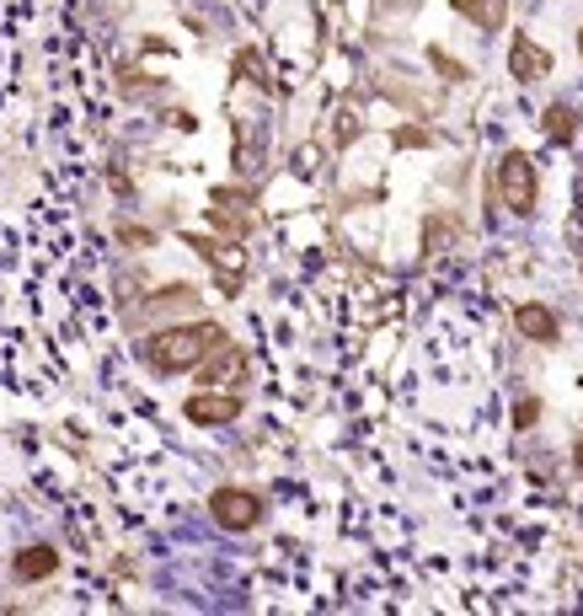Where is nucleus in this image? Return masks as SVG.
<instances>
[{
	"mask_svg": "<svg viewBox=\"0 0 583 616\" xmlns=\"http://www.w3.org/2000/svg\"><path fill=\"white\" fill-rule=\"evenodd\" d=\"M231 333L220 322H177V327H161L140 344V355L155 375H177V370H198Z\"/></svg>",
	"mask_w": 583,
	"mask_h": 616,
	"instance_id": "obj_1",
	"label": "nucleus"
},
{
	"mask_svg": "<svg viewBox=\"0 0 583 616\" xmlns=\"http://www.w3.org/2000/svg\"><path fill=\"white\" fill-rule=\"evenodd\" d=\"M498 199L509 205V214H535L540 205V172L525 151H503L498 161Z\"/></svg>",
	"mask_w": 583,
	"mask_h": 616,
	"instance_id": "obj_2",
	"label": "nucleus"
},
{
	"mask_svg": "<svg viewBox=\"0 0 583 616\" xmlns=\"http://www.w3.org/2000/svg\"><path fill=\"white\" fill-rule=\"evenodd\" d=\"M209 514H214V525L220 531H231V536H242V531H257L263 525V493H252V488H214L209 493Z\"/></svg>",
	"mask_w": 583,
	"mask_h": 616,
	"instance_id": "obj_3",
	"label": "nucleus"
},
{
	"mask_svg": "<svg viewBox=\"0 0 583 616\" xmlns=\"http://www.w3.org/2000/svg\"><path fill=\"white\" fill-rule=\"evenodd\" d=\"M183 418H188V423H198V429L236 423V418H242V397H231V392H194V397L183 403Z\"/></svg>",
	"mask_w": 583,
	"mask_h": 616,
	"instance_id": "obj_4",
	"label": "nucleus"
},
{
	"mask_svg": "<svg viewBox=\"0 0 583 616\" xmlns=\"http://www.w3.org/2000/svg\"><path fill=\"white\" fill-rule=\"evenodd\" d=\"M509 75L525 81V86H530V81H546V75H551V49H540L530 33H520V38L509 44Z\"/></svg>",
	"mask_w": 583,
	"mask_h": 616,
	"instance_id": "obj_5",
	"label": "nucleus"
},
{
	"mask_svg": "<svg viewBox=\"0 0 583 616\" xmlns=\"http://www.w3.org/2000/svg\"><path fill=\"white\" fill-rule=\"evenodd\" d=\"M198 381H203V386H231V381H246V349L225 338L209 360L198 364Z\"/></svg>",
	"mask_w": 583,
	"mask_h": 616,
	"instance_id": "obj_6",
	"label": "nucleus"
},
{
	"mask_svg": "<svg viewBox=\"0 0 583 616\" xmlns=\"http://www.w3.org/2000/svg\"><path fill=\"white\" fill-rule=\"evenodd\" d=\"M514 327H520V338H530V344H540V349H551V344L562 338V322H557V311L540 306V301L514 306Z\"/></svg>",
	"mask_w": 583,
	"mask_h": 616,
	"instance_id": "obj_7",
	"label": "nucleus"
},
{
	"mask_svg": "<svg viewBox=\"0 0 583 616\" xmlns=\"http://www.w3.org/2000/svg\"><path fill=\"white\" fill-rule=\"evenodd\" d=\"M242 205H252V194H236V188H214L209 225H214V231H231V236H252V214H242Z\"/></svg>",
	"mask_w": 583,
	"mask_h": 616,
	"instance_id": "obj_8",
	"label": "nucleus"
},
{
	"mask_svg": "<svg viewBox=\"0 0 583 616\" xmlns=\"http://www.w3.org/2000/svg\"><path fill=\"white\" fill-rule=\"evenodd\" d=\"M54 568H59V553H54V547H44V542H38V547H22V553L11 558V573H16L22 584H38V579H49Z\"/></svg>",
	"mask_w": 583,
	"mask_h": 616,
	"instance_id": "obj_9",
	"label": "nucleus"
},
{
	"mask_svg": "<svg viewBox=\"0 0 583 616\" xmlns=\"http://www.w3.org/2000/svg\"><path fill=\"white\" fill-rule=\"evenodd\" d=\"M540 129H546V140H551V146H573V140H579V107L551 103L546 113H540Z\"/></svg>",
	"mask_w": 583,
	"mask_h": 616,
	"instance_id": "obj_10",
	"label": "nucleus"
},
{
	"mask_svg": "<svg viewBox=\"0 0 583 616\" xmlns=\"http://www.w3.org/2000/svg\"><path fill=\"white\" fill-rule=\"evenodd\" d=\"M455 11L466 22H477L482 33H503V22H509V0H455Z\"/></svg>",
	"mask_w": 583,
	"mask_h": 616,
	"instance_id": "obj_11",
	"label": "nucleus"
},
{
	"mask_svg": "<svg viewBox=\"0 0 583 616\" xmlns=\"http://www.w3.org/2000/svg\"><path fill=\"white\" fill-rule=\"evenodd\" d=\"M231 70L242 75L246 86H257V92H273V81H268V70H263V59H257V49H242L236 59H231Z\"/></svg>",
	"mask_w": 583,
	"mask_h": 616,
	"instance_id": "obj_12",
	"label": "nucleus"
},
{
	"mask_svg": "<svg viewBox=\"0 0 583 616\" xmlns=\"http://www.w3.org/2000/svg\"><path fill=\"white\" fill-rule=\"evenodd\" d=\"M429 65H434L439 75H444V81H450V86H466V81H471V70H466V65H460V59H455V54H444L434 44V49H429Z\"/></svg>",
	"mask_w": 583,
	"mask_h": 616,
	"instance_id": "obj_13",
	"label": "nucleus"
},
{
	"mask_svg": "<svg viewBox=\"0 0 583 616\" xmlns=\"http://www.w3.org/2000/svg\"><path fill=\"white\" fill-rule=\"evenodd\" d=\"M150 306H188V311H194L198 306V290H194V284H166V290H155V295H150Z\"/></svg>",
	"mask_w": 583,
	"mask_h": 616,
	"instance_id": "obj_14",
	"label": "nucleus"
},
{
	"mask_svg": "<svg viewBox=\"0 0 583 616\" xmlns=\"http://www.w3.org/2000/svg\"><path fill=\"white\" fill-rule=\"evenodd\" d=\"M118 86H124V92H155V75L135 70V65H118Z\"/></svg>",
	"mask_w": 583,
	"mask_h": 616,
	"instance_id": "obj_15",
	"label": "nucleus"
},
{
	"mask_svg": "<svg viewBox=\"0 0 583 616\" xmlns=\"http://www.w3.org/2000/svg\"><path fill=\"white\" fill-rule=\"evenodd\" d=\"M188 247H194L198 257H209V263H214V268H220V263H225V257H231V247H220V242H209V236H188Z\"/></svg>",
	"mask_w": 583,
	"mask_h": 616,
	"instance_id": "obj_16",
	"label": "nucleus"
},
{
	"mask_svg": "<svg viewBox=\"0 0 583 616\" xmlns=\"http://www.w3.org/2000/svg\"><path fill=\"white\" fill-rule=\"evenodd\" d=\"M535 418H540V397H520L514 403V429H535Z\"/></svg>",
	"mask_w": 583,
	"mask_h": 616,
	"instance_id": "obj_17",
	"label": "nucleus"
},
{
	"mask_svg": "<svg viewBox=\"0 0 583 616\" xmlns=\"http://www.w3.org/2000/svg\"><path fill=\"white\" fill-rule=\"evenodd\" d=\"M118 242H129V247H150L155 236H150L145 225H118Z\"/></svg>",
	"mask_w": 583,
	"mask_h": 616,
	"instance_id": "obj_18",
	"label": "nucleus"
},
{
	"mask_svg": "<svg viewBox=\"0 0 583 616\" xmlns=\"http://www.w3.org/2000/svg\"><path fill=\"white\" fill-rule=\"evenodd\" d=\"M390 140H396V146H407V151H412V146H429V129H396V135H390Z\"/></svg>",
	"mask_w": 583,
	"mask_h": 616,
	"instance_id": "obj_19",
	"label": "nucleus"
},
{
	"mask_svg": "<svg viewBox=\"0 0 583 616\" xmlns=\"http://www.w3.org/2000/svg\"><path fill=\"white\" fill-rule=\"evenodd\" d=\"M353 135H359V124H353V113H342L338 118V146H348Z\"/></svg>",
	"mask_w": 583,
	"mask_h": 616,
	"instance_id": "obj_20",
	"label": "nucleus"
},
{
	"mask_svg": "<svg viewBox=\"0 0 583 616\" xmlns=\"http://www.w3.org/2000/svg\"><path fill=\"white\" fill-rule=\"evenodd\" d=\"M573 466L583 472V440H573Z\"/></svg>",
	"mask_w": 583,
	"mask_h": 616,
	"instance_id": "obj_21",
	"label": "nucleus"
},
{
	"mask_svg": "<svg viewBox=\"0 0 583 616\" xmlns=\"http://www.w3.org/2000/svg\"><path fill=\"white\" fill-rule=\"evenodd\" d=\"M579 54H583V27H579Z\"/></svg>",
	"mask_w": 583,
	"mask_h": 616,
	"instance_id": "obj_22",
	"label": "nucleus"
}]
</instances>
